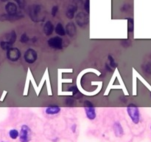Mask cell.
<instances>
[{"mask_svg":"<svg viewBox=\"0 0 151 142\" xmlns=\"http://www.w3.org/2000/svg\"><path fill=\"white\" fill-rule=\"evenodd\" d=\"M76 129H77L76 124H73V125L72 126V132H73V133H75V130H76Z\"/></svg>","mask_w":151,"mask_h":142,"instance_id":"cell-27","label":"cell"},{"mask_svg":"<svg viewBox=\"0 0 151 142\" xmlns=\"http://www.w3.org/2000/svg\"><path fill=\"white\" fill-rule=\"evenodd\" d=\"M2 142H5V141H2Z\"/></svg>","mask_w":151,"mask_h":142,"instance_id":"cell-29","label":"cell"},{"mask_svg":"<svg viewBox=\"0 0 151 142\" xmlns=\"http://www.w3.org/2000/svg\"><path fill=\"white\" fill-rule=\"evenodd\" d=\"M1 1H2V2H8V0H1Z\"/></svg>","mask_w":151,"mask_h":142,"instance_id":"cell-28","label":"cell"},{"mask_svg":"<svg viewBox=\"0 0 151 142\" xmlns=\"http://www.w3.org/2000/svg\"><path fill=\"white\" fill-rule=\"evenodd\" d=\"M150 130H151V127H150Z\"/></svg>","mask_w":151,"mask_h":142,"instance_id":"cell-30","label":"cell"},{"mask_svg":"<svg viewBox=\"0 0 151 142\" xmlns=\"http://www.w3.org/2000/svg\"><path fill=\"white\" fill-rule=\"evenodd\" d=\"M37 59H38V53H37L36 50L34 49L30 48V49L27 50L24 55V59L25 62L28 64H33L36 62Z\"/></svg>","mask_w":151,"mask_h":142,"instance_id":"cell-6","label":"cell"},{"mask_svg":"<svg viewBox=\"0 0 151 142\" xmlns=\"http://www.w3.org/2000/svg\"><path fill=\"white\" fill-rule=\"evenodd\" d=\"M43 31L44 33L46 36H49L52 35L54 31H55V28H54V25L50 21H47L46 23L44 25V28H43Z\"/></svg>","mask_w":151,"mask_h":142,"instance_id":"cell-10","label":"cell"},{"mask_svg":"<svg viewBox=\"0 0 151 142\" xmlns=\"http://www.w3.org/2000/svg\"><path fill=\"white\" fill-rule=\"evenodd\" d=\"M29 41H30V38L28 37V36L27 35L26 33L21 34V37H20V42H21V43H23V44L28 43Z\"/></svg>","mask_w":151,"mask_h":142,"instance_id":"cell-22","label":"cell"},{"mask_svg":"<svg viewBox=\"0 0 151 142\" xmlns=\"http://www.w3.org/2000/svg\"><path fill=\"white\" fill-rule=\"evenodd\" d=\"M58 10H59V8H58V7L57 6V5H55V6H53L52 8V11H51V13H52V16L55 17V16H56V14L58 13Z\"/></svg>","mask_w":151,"mask_h":142,"instance_id":"cell-25","label":"cell"},{"mask_svg":"<svg viewBox=\"0 0 151 142\" xmlns=\"http://www.w3.org/2000/svg\"><path fill=\"white\" fill-rule=\"evenodd\" d=\"M61 107L58 106H49L45 110V113L47 115L54 116V115L58 114L61 112Z\"/></svg>","mask_w":151,"mask_h":142,"instance_id":"cell-12","label":"cell"},{"mask_svg":"<svg viewBox=\"0 0 151 142\" xmlns=\"http://www.w3.org/2000/svg\"><path fill=\"white\" fill-rule=\"evenodd\" d=\"M108 59H109V65L112 68V69H114L116 67V62H115V60L114 59L113 56H109Z\"/></svg>","mask_w":151,"mask_h":142,"instance_id":"cell-21","label":"cell"},{"mask_svg":"<svg viewBox=\"0 0 151 142\" xmlns=\"http://www.w3.org/2000/svg\"><path fill=\"white\" fill-rule=\"evenodd\" d=\"M49 48L55 50H61L63 48V39L61 36H54L47 42Z\"/></svg>","mask_w":151,"mask_h":142,"instance_id":"cell-7","label":"cell"},{"mask_svg":"<svg viewBox=\"0 0 151 142\" xmlns=\"http://www.w3.org/2000/svg\"><path fill=\"white\" fill-rule=\"evenodd\" d=\"M15 2L18 4V7H19L21 9H24L26 6V2L25 0H15Z\"/></svg>","mask_w":151,"mask_h":142,"instance_id":"cell-24","label":"cell"},{"mask_svg":"<svg viewBox=\"0 0 151 142\" xmlns=\"http://www.w3.org/2000/svg\"><path fill=\"white\" fill-rule=\"evenodd\" d=\"M0 46H1V48H2V49L5 50H7V51H8V50L11 49V48H13L12 44H11L10 42H7V41H2V42H1V43H0Z\"/></svg>","mask_w":151,"mask_h":142,"instance_id":"cell-17","label":"cell"},{"mask_svg":"<svg viewBox=\"0 0 151 142\" xmlns=\"http://www.w3.org/2000/svg\"><path fill=\"white\" fill-rule=\"evenodd\" d=\"M134 30V24H133V19L132 18L128 19V31L129 33H132Z\"/></svg>","mask_w":151,"mask_h":142,"instance_id":"cell-18","label":"cell"},{"mask_svg":"<svg viewBox=\"0 0 151 142\" xmlns=\"http://www.w3.org/2000/svg\"><path fill=\"white\" fill-rule=\"evenodd\" d=\"M9 136L12 139H16L17 138L19 137V133H18V130H16V129H13V130H10Z\"/></svg>","mask_w":151,"mask_h":142,"instance_id":"cell-20","label":"cell"},{"mask_svg":"<svg viewBox=\"0 0 151 142\" xmlns=\"http://www.w3.org/2000/svg\"><path fill=\"white\" fill-rule=\"evenodd\" d=\"M55 31L57 35H58L59 36H65L66 34V29L64 28V27L63 26V25L61 23L57 24V25L55 28Z\"/></svg>","mask_w":151,"mask_h":142,"instance_id":"cell-15","label":"cell"},{"mask_svg":"<svg viewBox=\"0 0 151 142\" xmlns=\"http://www.w3.org/2000/svg\"><path fill=\"white\" fill-rule=\"evenodd\" d=\"M76 24L80 28H84L89 23V16L84 12H78L75 16Z\"/></svg>","mask_w":151,"mask_h":142,"instance_id":"cell-5","label":"cell"},{"mask_svg":"<svg viewBox=\"0 0 151 142\" xmlns=\"http://www.w3.org/2000/svg\"><path fill=\"white\" fill-rule=\"evenodd\" d=\"M114 131L116 137H121L123 135V128H122L121 124L119 121L115 122L114 124Z\"/></svg>","mask_w":151,"mask_h":142,"instance_id":"cell-13","label":"cell"},{"mask_svg":"<svg viewBox=\"0 0 151 142\" xmlns=\"http://www.w3.org/2000/svg\"><path fill=\"white\" fill-rule=\"evenodd\" d=\"M7 57L11 62H16L21 57V51L16 48H12L7 51Z\"/></svg>","mask_w":151,"mask_h":142,"instance_id":"cell-8","label":"cell"},{"mask_svg":"<svg viewBox=\"0 0 151 142\" xmlns=\"http://www.w3.org/2000/svg\"><path fill=\"white\" fill-rule=\"evenodd\" d=\"M84 110H85V116L88 118V119L92 121L96 119V109L92 102L89 101H85L84 102Z\"/></svg>","mask_w":151,"mask_h":142,"instance_id":"cell-3","label":"cell"},{"mask_svg":"<svg viewBox=\"0 0 151 142\" xmlns=\"http://www.w3.org/2000/svg\"><path fill=\"white\" fill-rule=\"evenodd\" d=\"M77 10H78V7L77 5H70L68 8L67 11H66V16L69 19H72L75 17V13H76Z\"/></svg>","mask_w":151,"mask_h":142,"instance_id":"cell-14","label":"cell"},{"mask_svg":"<svg viewBox=\"0 0 151 142\" xmlns=\"http://www.w3.org/2000/svg\"><path fill=\"white\" fill-rule=\"evenodd\" d=\"M74 103V101L72 99H67L66 101V104L68 106H72Z\"/></svg>","mask_w":151,"mask_h":142,"instance_id":"cell-26","label":"cell"},{"mask_svg":"<svg viewBox=\"0 0 151 142\" xmlns=\"http://www.w3.org/2000/svg\"><path fill=\"white\" fill-rule=\"evenodd\" d=\"M29 15L32 22H41L44 21L46 17V11L41 5H34L30 8Z\"/></svg>","mask_w":151,"mask_h":142,"instance_id":"cell-1","label":"cell"},{"mask_svg":"<svg viewBox=\"0 0 151 142\" xmlns=\"http://www.w3.org/2000/svg\"><path fill=\"white\" fill-rule=\"evenodd\" d=\"M16 40V33L14 31H11L8 36H7V42H10L11 44L13 45L15 43Z\"/></svg>","mask_w":151,"mask_h":142,"instance_id":"cell-16","label":"cell"},{"mask_svg":"<svg viewBox=\"0 0 151 142\" xmlns=\"http://www.w3.org/2000/svg\"><path fill=\"white\" fill-rule=\"evenodd\" d=\"M127 113L130 117L131 120L133 124H137L140 121V113L138 107L135 104H131L127 107Z\"/></svg>","mask_w":151,"mask_h":142,"instance_id":"cell-2","label":"cell"},{"mask_svg":"<svg viewBox=\"0 0 151 142\" xmlns=\"http://www.w3.org/2000/svg\"><path fill=\"white\" fill-rule=\"evenodd\" d=\"M31 129L26 124L21 126L19 133V139L21 142H29L31 140Z\"/></svg>","mask_w":151,"mask_h":142,"instance_id":"cell-4","label":"cell"},{"mask_svg":"<svg viewBox=\"0 0 151 142\" xmlns=\"http://www.w3.org/2000/svg\"><path fill=\"white\" fill-rule=\"evenodd\" d=\"M84 9L88 14L89 13V11H90V0H85V2H84Z\"/></svg>","mask_w":151,"mask_h":142,"instance_id":"cell-23","label":"cell"},{"mask_svg":"<svg viewBox=\"0 0 151 142\" xmlns=\"http://www.w3.org/2000/svg\"><path fill=\"white\" fill-rule=\"evenodd\" d=\"M65 29H66V34L69 36V37H74L77 33L76 25L73 22H69V23H67Z\"/></svg>","mask_w":151,"mask_h":142,"instance_id":"cell-9","label":"cell"},{"mask_svg":"<svg viewBox=\"0 0 151 142\" xmlns=\"http://www.w3.org/2000/svg\"><path fill=\"white\" fill-rule=\"evenodd\" d=\"M69 91L72 92V94H73L74 96H75V97L78 98V97H80L81 96H80V93L79 90L78 89V87L75 86H73V87H71L70 88H69Z\"/></svg>","mask_w":151,"mask_h":142,"instance_id":"cell-19","label":"cell"},{"mask_svg":"<svg viewBox=\"0 0 151 142\" xmlns=\"http://www.w3.org/2000/svg\"><path fill=\"white\" fill-rule=\"evenodd\" d=\"M5 10H6V12L8 13V15H11V16L16 15L17 6L15 3H13V2H8L6 6H5Z\"/></svg>","mask_w":151,"mask_h":142,"instance_id":"cell-11","label":"cell"}]
</instances>
